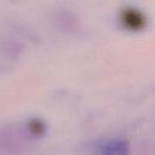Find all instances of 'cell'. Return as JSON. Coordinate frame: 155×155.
Segmentation results:
<instances>
[{
	"mask_svg": "<svg viewBox=\"0 0 155 155\" xmlns=\"http://www.w3.org/2000/svg\"><path fill=\"white\" fill-rule=\"evenodd\" d=\"M33 147L31 138L25 132L24 127L6 126L0 128V148L13 154H23Z\"/></svg>",
	"mask_w": 155,
	"mask_h": 155,
	"instance_id": "1",
	"label": "cell"
},
{
	"mask_svg": "<svg viewBox=\"0 0 155 155\" xmlns=\"http://www.w3.org/2000/svg\"><path fill=\"white\" fill-rule=\"evenodd\" d=\"M56 27L65 34H75L81 28L80 17L70 8L58 7L52 16Z\"/></svg>",
	"mask_w": 155,
	"mask_h": 155,
	"instance_id": "2",
	"label": "cell"
},
{
	"mask_svg": "<svg viewBox=\"0 0 155 155\" xmlns=\"http://www.w3.org/2000/svg\"><path fill=\"white\" fill-rule=\"evenodd\" d=\"M119 19L122 27L131 31H139L147 27V16L142 10L133 6L121 8Z\"/></svg>",
	"mask_w": 155,
	"mask_h": 155,
	"instance_id": "3",
	"label": "cell"
},
{
	"mask_svg": "<svg viewBox=\"0 0 155 155\" xmlns=\"http://www.w3.org/2000/svg\"><path fill=\"white\" fill-rule=\"evenodd\" d=\"M96 155H130V143L122 138H113L94 145Z\"/></svg>",
	"mask_w": 155,
	"mask_h": 155,
	"instance_id": "4",
	"label": "cell"
},
{
	"mask_svg": "<svg viewBox=\"0 0 155 155\" xmlns=\"http://www.w3.org/2000/svg\"><path fill=\"white\" fill-rule=\"evenodd\" d=\"M24 130L30 138L42 137L47 131V125L41 117H31L25 122Z\"/></svg>",
	"mask_w": 155,
	"mask_h": 155,
	"instance_id": "5",
	"label": "cell"
},
{
	"mask_svg": "<svg viewBox=\"0 0 155 155\" xmlns=\"http://www.w3.org/2000/svg\"><path fill=\"white\" fill-rule=\"evenodd\" d=\"M0 50L7 58H17L22 54L23 46L15 39H7L0 44Z\"/></svg>",
	"mask_w": 155,
	"mask_h": 155,
	"instance_id": "6",
	"label": "cell"
},
{
	"mask_svg": "<svg viewBox=\"0 0 155 155\" xmlns=\"http://www.w3.org/2000/svg\"><path fill=\"white\" fill-rule=\"evenodd\" d=\"M137 155H154V147L151 139H145L138 148Z\"/></svg>",
	"mask_w": 155,
	"mask_h": 155,
	"instance_id": "7",
	"label": "cell"
}]
</instances>
